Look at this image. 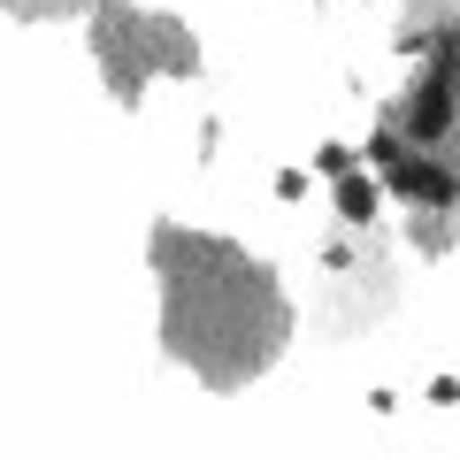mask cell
Returning a JSON list of instances; mask_svg holds the SVG:
<instances>
[{
	"label": "cell",
	"mask_w": 460,
	"mask_h": 460,
	"mask_svg": "<svg viewBox=\"0 0 460 460\" xmlns=\"http://www.w3.org/2000/svg\"><path fill=\"white\" fill-rule=\"evenodd\" d=\"M154 261L169 284V353L177 361H192L208 384H246L253 368L277 361L292 314L261 261H246L223 238H199V230H162Z\"/></svg>",
	"instance_id": "1"
},
{
	"label": "cell",
	"mask_w": 460,
	"mask_h": 460,
	"mask_svg": "<svg viewBox=\"0 0 460 460\" xmlns=\"http://www.w3.org/2000/svg\"><path fill=\"white\" fill-rule=\"evenodd\" d=\"M330 208H338L345 230H368L384 208H392V184H384L376 169H353V177H338V199H330Z\"/></svg>",
	"instance_id": "2"
},
{
	"label": "cell",
	"mask_w": 460,
	"mask_h": 460,
	"mask_svg": "<svg viewBox=\"0 0 460 460\" xmlns=\"http://www.w3.org/2000/svg\"><path fill=\"white\" fill-rule=\"evenodd\" d=\"M314 169H323V177L338 184V177H353V169H361V154H353V146H338V138H330V146H314Z\"/></svg>",
	"instance_id": "3"
},
{
	"label": "cell",
	"mask_w": 460,
	"mask_h": 460,
	"mask_svg": "<svg viewBox=\"0 0 460 460\" xmlns=\"http://www.w3.org/2000/svg\"><path fill=\"white\" fill-rule=\"evenodd\" d=\"M277 199H307V169H284V177H277Z\"/></svg>",
	"instance_id": "4"
}]
</instances>
